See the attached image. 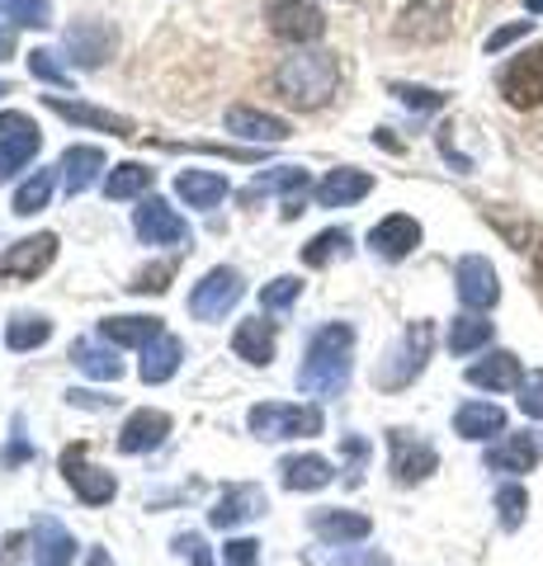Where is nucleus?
<instances>
[{"label": "nucleus", "mask_w": 543, "mask_h": 566, "mask_svg": "<svg viewBox=\"0 0 543 566\" xmlns=\"http://www.w3.org/2000/svg\"><path fill=\"white\" fill-rule=\"evenodd\" d=\"M58 170H62L66 193H85V189L100 180L104 151H100V147H66V151H62V161H58Z\"/></svg>", "instance_id": "30"}, {"label": "nucleus", "mask_w": 543, "mask_h": 566, "mask_svg": "<svg viewBox=\"0 0 543 566\" xmlns=\"http://www.w3.org/2000/svg\"><path fill=\"white\" fill-rule=\"evenodd\" d=\"M10 20L24 24V29H52V6H48V0H14Z\"/></svg>", "instance_id": "43"}, {"label": "nucleus", "mask_w": 543, "mask_h": 566, "mask_svg": "<svg viewBox=\"0 0 543 566\" xmlns=\"http://www.w3.org/2000/svg\"><path fill=\"white\" fill-rule=\"evenodd\" d=\"M543 458V434H505L497 449H487L492 472H530Z\"/></svg>", "instance_id": "25"}, {"label": "nucleus", "mask_w": 543, "mask_h": 566, "mask_svg": "<svg viewBox=\"0 0 543 566\" xmlns=\"http://www.w3.org/2000/svg\"><path fill=\"white\" fill-rule=\"evenodd\" d=\"M52 260H58V237L39 232L29 241H14L10 251H0V279L6 283H29V279H39Z\"/></svg>", "instance_id": "10"}, {"label": "nucleus", "mask_w": 543, "mask_h": 566, "mask_svg": "<svg viewBox=\"0 0 543 566\" xmlns=\"http://www.w3.org/2000/svg\"><path fill=\"white\" fill-rule=\"evenodd\" d=\"M297 297H303V279H274V283H265V289H260V307L265 312H289Z\"/></svg>", "instance_id": "40"}, {"label": "nucleus", "mask_w": 543, "mask_h": 566, "mask_svg": "<svg viewBox=\"0 0 543 566\" xmlns=\"http://www.w3.org/2000/svg\"><path fill=\"white\" fill-rule=\"evenodd\" d=\"M133 227L143 245H180V251L189 245V227L166 199H143V208L133 212Z\"/></svg>", "instance_id": "11"}, {"label": "nucleus", "mask_w": 543, "mask_h": 566, "mask_svg": "<svg viewBox=\"0 0 543 566\" xmlns=\"http://www.w3.org/2000/svg\"><path fill=\"white\" fill-rule=\"evenodd\" d=\"M349 354H355V331L345 322H331L307 340V359L297 368V387L307 397H341L349 382Z\"/></svg>", "instance_id": "1"}, {"label": "nucleus", "mask_w": 543, "mask_h": 566, "mask_svg": "<svg viewBox=\"0 0 543 566\" xmlns=\"http://www.w3.org/2000/svg\"><path fill=\"white\" fill-rule=\"evenodd\" d=\"M416 245H420V222L407 218V212H393V218H383L369 232V251L383 260H407Z\"/></svg>", "instance_id": "18"}, {"label": "nucleus", "mask_w": 543, "mask_h": 566, "mask_svg": "<svg viewBox=\"0 0 543 566\" xmlns=\"http://www.w3.org/2000/svg\"><path fill=\"white\" fill-rule=\"evenodd\" d=\"M260 515H265V491L251 486V482H241V486H227L218 495V505L208 510V524H213V528H237V524L260 520Z\"/></svg>", "instance_id": "16"}, {"label": "nucleus", "mask_w": 543, "mask_h": 566, "mask_svg": "<svg viewBox=\"0 0 543 566\" xmlns=\"http://www.w3.org/2000/svg\"><path fill=\"white\" fill-rule=\"evenodd\" d=\"M91 566H109V557H104V553H95V557H91Z\"/></svg>", "instance_id": "54"}, {"label": "nucleus", "mask_w": 543, "mask_h": 566, "mask_svg": "<svg viewBox=\"0 0 543 566\" xmlns=\"http://www.w3.org/2000/svg\"><path fill=\"white\" fill-rule=\"evenodd\" d=\"M222 557H227V566H260V543L255 538H232L222 547Z\"/></svg>", "instance_id": "46"}, {"label": "nucleus", "mask_w": 543, "mask_h": 566, "mask_svg": "<svg viewBox=\"0 0 543 566\" xmlns=\"http://www.w3.org/2000/svg\"><path fill=\"white\" fill-rule=\"evenodd\" d=\"M345 255H349V232H341V227H331V232L312 237L303 245V264H312V270H322L331 260H345Z\"/></svg>", "instance_id": "39"}, {"label": "nucleus", "mask_w": 543, "mask_h": 566, "mask_svg": "<svg viewBox=\"0 0 543 566\" xmlns=\"http://www.w3.org/2000/svg\"><path fill=\"white\" fill-rule=\"evenodd\" d=\"M10 52H14V33L0 29V57H10Z\"/></svg>", "instance_id": "52"}, {"label": "nucleus", "mask_w": 543, "mask_h": 566, "mask_svg": "<svg viewBox=\"0 0 543 566\" xmlns=\"http://www.w3.org/2000/svg\"><path fill=\"white\" fill-rule=\"evenodd\" d=\"M497 85H501L505 104H515V109L543 104V48H530V52H520L515 62H505Z\"/></svg>", "instance_id": "8"}, {"label": "nucleus", "mask_w": 543, "mask_h": 566, "mask_svg": "<svg viewBox=\"0 0 543 566\" xmlns=\"http://www.w3.org/2000/svg\"><path fill=\"white\" fill-rule=\"evenodd\" d=\"M388 444H393V476H397V482H426V476L440 468L435 449L420 434H411V430H393Z\"/></svg>", "instance_id": "14"}, {"label": "nucleus", "mask_w": 543, "mask_h": 566, "mask_svg": "<svg viewBox=\"0 0 543 566\" xmlns=\"http://www.w3.org/2000/svg\"><path fill=\"white\" fill-rule=\"evenodd\" d=\"M453 283H459L463 307H472V312L497 307V297H501V283H497L492 260H482V255H463L459 270H453Z\"/></svg>", "instance_id": "13"}, {"label": "nucleus", "mask_w": 543, "mask_h": 566, "mask_svg": "<svg viewBox=\"0 0 543 566\" xmlns=\"http://www.w3.org/2000/svg\"><path fill=\"white\" fill-rule=\"evenodd\" d=\"M524 10H530V14H543V0H524Z\"/></svg>", "instance_id": "53"}, {"label": "nucleus", "mask_w": 543, "mask_h": 566, "mask_svg": "<svg viewBox=\"0 0 543 566\" xmlns=\"http://www.w3.org/2000/svg\"><path fill=\"white\" fill-rule=\"evenodd\" d=\"M341 66L331 52H289L284 62L274 66V91L284 95L293 109H322V104L336 95Z\"/></svg>", "instance_id": "2"}, {"label": "nucleus", "mask_w": 543, "mask_h": 566, "mask_svg": "<svg viewBox=\"0 0 543 566\" xmlns=\"http://www.w3.org/2000/svg\"><path fill=\"white\" fill-rule=\"evenodd\" d=\"M265 20L270 29L279 33L284 43H317L322 33H326V20H322V10L312 6V0H270L265 6Z\"/></svg>", "instance_id": "9"}, {"label": "nucleus", "mask_w": 543, "mask_h": 566, "mask_svg": "<svg viewBox=\"0 0 543 566\" xmlns=\"http://www.w3.org/2000/svg\"><path fill=\"white\" fill-rule=\"evenodd\" d=\"M29 547H33V562H39V566H72L76 562L72 528L58 524V520H39V524H33Z\"/></svg>", "instance_id": "22"}, {"label": "nucleus", "mask_w": 543, "mask_h": 566, "mask_svg": "<svg viewBox=\"0 0 543 566\" xmlns=\"http://www.w3.org/2000/svg\"><path fill=\"white\" fill-rule=\"evenodd\" d=\"M114 48H118V33L104 24V20H76L72 29L62 33V52H66V62L81 66V71H91V66H104L114 57Z\"/></svg>", "instance_id": "7"}, {"label": "nucleus", "mask_w": 543, "mask_h": 566, "mask_svg": "<svg viewBox=\"0 0 543 566\" xmlns=\"http://www.w3.org/2000/svg\"><path fill=\"white\" fill-rule=\"evenodd\" d=\"M453 434L459 439H492V434H505V411L497 401H468L459 406V416H453Z\"/></svg>", "instance_id": "28"}, {"label": "nucleus", "mask_w": 543, "mask_h": 566, "mask_svg": "<svg viewBox=\"0 0 543 566\" xmlns=\"http://www.w3.org/2000/svg\"><path fill=\"white\" fill-rule=\"evenodd\" d=\"M24 458H33V444L24 439V420H14V444H10V453H6V468L24 463Z\"/></svg>", "instance_id": "50"}, {"label": "nucleus", "mask_w": 543, "mask_h": 566, "mask_svg": "<svg viewBox=\"0 0 543 566\" xmlns=\"http://www.w3.org/2000/svg\"><path fill=\"white\" fill-rule=\"evenodd\" d=\"M175 553L189 557L195 566H218V562H213V553L203 547V538H199V534H180V538H175Z\"/></svg>", "instance_id": "48"}, {"label": "nucleus", "mask_w": 543, "mask_h": 566, "mask_svg": "<svg viewBox=\"0 0 543 566\" xmlns=\"http://www.w3.org/2000/svg\"><path fill=\"white\" fill-rule=\"evenodd\" d=\"M166 434H170V416L147 406V411H133L124 420V430H118V449L124 453H152V449L166 444Z\"/></svg>", "instance_id": "20"}, {"label": "nucleus", "mask_w": 543, "mask_h": 566, "mask_svg": "<svg viewBox=\"0 0 543 566\" xmlns=\"http://www.w3.org/2000/svg\"><path fill=\"white\" fill-rule=\"evenodd\" d=\"M397 33L411 43H440L449 33V0H411L397 20Z\"/></svg>", "instance_id": "15"}, {"label": "nucleus", "mask_w": 543, "mask_h": 566, "mask_svg": "<svg viewBox=\"0 0 543 566\" xmlns=\"http://www.w3.org/2000/svg\"><path fill=\"white\" fill-rule=\"evenodd\" d=\"M227 133L247 137V142H255V147H274V142H284L293 128L284 118L265 114V109H247V104H237V109H227Z\"/></svg>", "instance_id": "19"}, {"label": "nucleus", "mask_w": 543, "mask_h": 566, "mask_svg": "<svg viewBox=\"0 0 543 566\" xmlns=\"http://www.w3.org/2000/svg\"><path fill=\"white\" fill-rule=\"evenodd\" d=\"M29 71H33L39 81H48V85H62V91H72V71H66L62 62H52V52H48V48L29 52Z\"/></svg>", "instance_id": "42"}, {"label": "nucleus", "mask_w": 543, "mask_h": 566, "mask_svg": "<svg viewBox=\"0 0 543 566\" xmlns=\"http://www.w3.org/2000/svg\"><path fill=\"white\" fill-rule=\"evenodd\" d=\"M497 510H501V524L505 528H520L524 524V515H530V491H524V486H501L497 491Z\"/></svg>", "instance_id": "41"}, {"label": "nucleus", "mask_w": 543, "mask_h": 566, "mask_svg": "<svg viewBox=\"0 0 543 566\" xmlns=\"http://www.w3.org/2000/svg\"><path fill=\"white\" fill-rule=\"evenodd\" d=\"M100 335L109 345H137V349H147L156 335H166V331H161V316H109V322H100Z\"/></svg>", "instance_id": "32"}, {"label": "nucleus", "mask_w": 543, "mask_h": 566, "mask_svg": "<svg viewBox=\"0 0 543 566\" xmlns=\"http://www.w3.org/2000/svg\"><path fill=\"white\" fill-rule=\"evenodd\" d=\"M175 193H180L189 208L208 212V208H218L227 199V180L218 170H180L175 175Z\"/></svg>", "instance_id": "29"}, {"label": "nucleus", "mask_w": 543, "mask_h": 566, "mask_svg": "<svg viewBox=\"0 0 543 566\" xmlns=\"http://www.w3.org/2000/svg\"><path fill=\"white\" fill-rule=\"evenodd\" d=\"M369 189H374V175H369V170L341 166V170H331L326 180L317 185V203H322V208H349V203H359Z\"/></svg>", "instance_id": "26"}, {"label": "nucleus", "mask_w": 543, "mask_h": 566, "mask_svg": "<svg viewBox=\"0 0 543 566\" xmlns=\"http://www.w3.org/2000/svg\"><path fill=\"white\" fill-rule=\"evenodd\" d=\"M284 193V218L293 222L297 212H303V199H297V193H307L312 189V175L303 170V166H279V170H270V175H260V180H251L247 185V199L255 203L260 193Z\"/></svg>", "instance_id": "17"}, {"label": "nucleus", "mask_w": 543, "mask_h": 566, "mask_svg": "<svg viewBox=\"0 0 543 566\" xmlns=\"http://www.w3.org/2000/svg\"><path fill=\"white\" fill-rule=\"evenodd\" d=\"M487 340H492V322L478 312H468V316H453V326H449V349L453 354H478Z\"/></svg>", "instance_id": "36"}, {"label": "nucleus", "mask_w": 543, "mask_h": 566, "mask_svg": "<svg viewBox=\"0 0 543 566\" xmlns=\"http://www.w3.org/2000/svg\"><path fill=\"white\" fill-rule=\"evenodd\" d=\"M52 185H58V175H52V170H33L29 180L14 189V212H20V218H29V212H43L48 199H52Z\"/></svg>", "instance_id": "38"}, {"label": "nucleus", "mask_w": 543, "mask_h": 566, "mask_svg": "<svg viewBox=\"0 0 543 566\" xmlns=\"http://www.w3.org/2000/svg\"><path fill=\"white\" fill-rule=\"evenodd\" d=\"M241 293H247L241 274L227 270V264H218V270H208L195 283V293H189V316H195V322H218V316H227L241 303Z\"/></svg>", "instance_id": "5"}, {"label": "nucleus", "mask_w": 543, "mask_h": 566, "mask_svg": "<svg viewBox=\"0 0 543 566\" xmlns=\"http://www.w3.org/2000/svg\"><path fill=\"white\" fill-rule=\"evenodd\" d=\"M52 340V322L48 316H14L10 331H6V345L14 354H24V349H43Z\"/></svg>", "instance_id": "37"}, {"label": "nucleus", "mask_w": 543, "mask_h": 566, "mask_svg": "<svg viewBox=\"0 0 543 566\" xmlns=\"http://www.w3.org/2000/svg\"><path fill=\"white\" fill-rule=\"evenodd\" d=\"M0 95H10V85H6V81H0Z\"/></svg>", "instance_id": "55"}, {"label": "nucleus", "mask_w": 543, "mask_h": 566, "mask_svg": "<svg viewBox=\"0 0 543 566\" xmlns=\"http://www.w3.org/2000/svg\"><path fill=\"white\" fill-rule=\"evenodd\" d=\"M43 147V133L29 114H0V185L14 180Z\"/></svg>", "instance_id": "6"}, {"label": "nucleus", "mask_w": 543, "mask_h": 566, "mask_svg": "<svg viewBox=\"0 0 543 566\" xmlns=\"http://www.w3.org/2000/svg\"><path fill=\"white\" fill-rule=\"evenodd\" d=\"M72 364L81 368L85 378H95V382H118L124 378V359L104 345V340H76L72 345Z\"/></svg>", "instance_id": "31"}, {"label": "nucleus", "mask_w": 543, "mask_h": 566, "mask_svg": "<svg viewBox=\"0 0 543 566\" xmlns=\"http://www.w3.org/2000/svg\"><path fill=\"white\" fill-rule=\"evenodd\" d=\"M312 534L326 538L331 547H345V543H359L374 534L369 515H355V510H312Z\"/></svg>", "instance_id": "21"}, {"label": "nucleus", "mask_w": 543, "mask_h": 566, "mask_svg": "<svg viewBox=\"0 0 543 566\" xmlns=\"http://www.w3.org/2000/svg\"><path fill=\"white\" fill-rule=\"evenodd\" d=\"M232 349H237V359H247L255 368H265L274 359V322H241L237 335H232Z\"/></svg>", "instance_id": "33"}, {"label": "nucleus", "mask_w": 543, "mask_h": 566, "mask_svg": "<svg viewBox=\"0 0 543 566\" xmlns=\"http://www.w3.org/2000/svg\"><path fill=\"white\" fill-rule=\"evenodd\" d=\"M468 382L482 387V392H511V387L524 382V374H520V359L511 349H492L487 359H478L468 368Z\"/></svg>", "instance_id": "23"}, {"label": "nucleus", "mask_w": 543, "mask_h": 566, "mask_svg": "<svg viewBox=\"0 0 543 566\" xmlns=\"http://www.w3.org/2000/svg\"><path fill=\"white\" fill-rule=\"evenodd\" d=\"M66 401L85 406V411H109V406H114V397H95V392H66Z\"/></svg>", "instance_id": "51"}, {"label": "nucleus", "mask_w": 543, "mask_h": 566, "mask_svg": "<svg viewBox=\"0 0 543 566\" xmlns=\"http://www.w3.org/2000/svg\"><path fill=\"white\" fill-rule=\"evenodd\" d=\"M62 476H66V486L76 491V501H85V505H109L114 495H118V482L109 472H100V468H91L85 463V449L81 444H72L62 453Z\"/></svg>", "instance_id": "12"}, {"label": "nucleus", "mask_w": 543, "mask_h": 566, "mask_svg": "<svg viewBox=\"0 0 543 566\" xmlns=\"http://www.w3.org/2000/svg\"><path fill=\"white\" fill-rule=\"evenodd\" d=\"M147 189H152V170L137 166V161H124V166L109 170V180H104V199L124 203V199H137V193H147Z\"/></svg>", "instance_id": "35"}, {"label": "nucleus", "mask_w": 543, "mask_h": 566, "mask_svg": "<svg viewBox=\"0 0 543 566\" xmlns=\"http://www.w3.org/2000/svg\"><path fill=\"white\" fill-rule=\"evenodd\" d=\"M279 472H284V486H289V491H322L331 476H336V468H331L326 458H317V453L284 458V463H279Z\"/></svg>", "instance_id": "34"}, {"label": "nucleus", "mask_w": 543, "mask_h": 566, "mask_svg": "<svg viewBox=\"0 0 543 566\" xmlns=\"http://www.w3.org/2000/svg\"><path fill=\"white\" fill-rule=\"evenodd\" d=\"M180 364H185V345L175 340V335H156V340L143 349V364H137V378L143 382H166L180 374Z\"/></svg>", "instance_id": "27"}, {"label": "nucleus", "mask_w": 543, "mask_h": 566, "mask_svg": "<svg viewBox=\"0 0 543 566\" xmlns=\"http://www.w3.org/2000/svg\"><path fill=\"white\" fill-rule=\"evenodd\" d=\"M393 95L401 104H411V109H440L445 95L440 91H426V85H393Z\"/></svg>", "instance_id": "45"}, {"label": "nucleus", "mask_w": 543, "mask_h": 566, "mask_svg": "<svg viewBox=\"0 0 543 566\" xmlns=\"http://www.w3.org/2000/svg\"><path fill=\"white\" fill-rule=\"evenodd\" d=\"M534 29V20H520V24H505V29H497L492 39H487V52H501V48H511V43H520L524 33Z\"/></svg>", "instance_id": "49"}, {"label": "nucleus", "mask_w": 543, "mask_h": 566, "mask_svg": "<svg viewBox=\"0 0 543 566\" xmlns=\"http://www.w3.org/2000/svg\"><path fill=\"white\" fill-rule=\"evenodd\" d=\"M520 411L530 420H543V368L524 374V382H520Z\"/></svg>", "instance_id": "44"}, {"label": "nucleus", "mask_w": 543, "mask_h": 566, "mask_svg": "<svg viewBox=\"0 0 543 566\" xmlns=\"http://www.w3.org/2000/svg\"><path fill=\"white\" fill-rule=\"evenodd\" d=\"M430 345H435V326L430 322H411L407 335H401V345L383 359L378 368V387H388V392H397V387H407L420 378V368H426L430 359Z\"/></svg>", "instance_id": "4"}, {"label": "nucleus", "mask_w": 543, "mask_h": 566, "mask_svg": "<svg viewBox=\"0 0 543 566\" xmlns=\"http://www.w3.org/2000/svg\"><path fill=\"white\" fill-rule=\"evenodd\" d=\"M539 279H543V251H539Z\"/></svg>", "instance_id": "56"}, {"label": "nucleus", "mask_w": 543, "mask_h": 566, "mask_svg": "<svg viewBox=\"0 0 543 566\" xmlns=\"http://www.w3.org/2000/svg\"><path fill=\"white\" fill-rule=\"evenodd\" d=\"M48 109L72 118V123H85V128H104L114 137H137V123L124 118V114H109V109H95V104H76V99H62V95H48Z\"/></svg>", "instance_id": "24"}, {"label": "nucleus", "mask_w": 543, "mask_h": 566, "mask_svg": "<svg viewBox=\"0 0 543 566\" xmlns=\"http://www.w3.org/2000/svg\"><path fill=\"white\" fill-rule=\"evenodd\" d=\"M170 264H156V270H143V274H137L133 283H128V289L133 293H166V283H170Z\"/></svg>", "instance_id": "47"}, {"label": "nucleus", "mask_w": 543, "mask_h": 566, "mask_svg": "<svg viewBox=\"0 0 543 566\" xmlns=\"http://www.w3.org/2000/svg\"><path fill=\"white\" fill-rule=\"evenodd\" d=\"M255 439H312L322 434V411L317 406H293V401H260L247 416Z\"/></svg>", "instance_id": "3"}]
</instances>
